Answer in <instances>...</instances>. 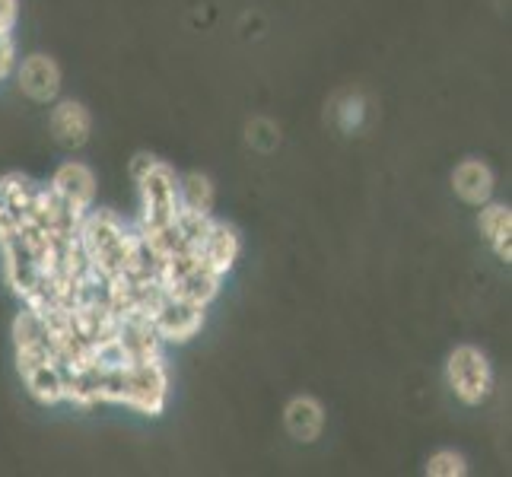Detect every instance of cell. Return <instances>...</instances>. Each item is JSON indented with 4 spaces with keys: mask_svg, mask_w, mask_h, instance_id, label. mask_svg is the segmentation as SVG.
<instances>
[{
    "mask_svg": "<svg viewBox=\"0 0 512 477\" xmlns=\"http://www.w3.org/2000/svg\"><path fill=\"white\" fill-rule=\"evenodd\" d=\"M239 252H242V239H239L236 229L229 223L210 220L207 233L198 245V258L207 264V268H214L217 274H226L236 264Z\"/></svg>",
    "mask_w": 512,
    "mask_h": 477,
    "instance_id": "cell-8",
    "label": "cell"
},
{
    "mask_svg": "<svg viewBox=\"0 0 512 477\" xmlns=\"http://www.w3.org/2000/svg\"><path fill=\"white\" fill-rule=\"evenodd\" d=\"M220 280H223V274H217L214 268H207L204 261H198L194 268H188L175 284L169 287V293H175L179 299H188V303H194V306H210L217 299V293H220Z\"/></svg>",
    "mask_w": 512,
    "mask_h": 477,
    "instance_id": "cell-12",
    "label": "cell"
},
{
    "mask_svg": "<svg viewBox=\"0 0 512 477\" xmlns=\"http://www.w3.org/2000/svg\"><path fill=\"white\" fill-rule=\"evenodd\" d=\"M77 236H80L90 268L109 280L128 268V261L134 258L140 245L137 226H128L118 214H112V210H93V207L83 214Z\"/></svg>",
    "mask_w": 512,
    "mask_h": 477,
    "instance_id": "cell-1",
    "label": "cell"
},
{
    "mask_svg": "<svg viewBox=\"0 0 512 477\" xmlns=\"http://www.w3.org/2000/svg\"><path fill=\"white\" fill-rule=\"evenodd\" d=\"M48 128H51V134H55V140L61 147L80 150L93 134V115H90V109H86L83 102L64 99V102L55 105V109H51Z\"/></svg>",
    "mask_w": 512,
    "mask_h": 477,
    "instance_id": "cell-7",
    "label": "cell"
},
{
    "mask_svg": "<svg viewBox=\"0 0 512 477\" xmlns=\"http://www.w3.org/2000/svg\"><path fill=\"white\" fill-rule=\"evenodd\" d=\"M16 67V45L10 29H0V77H7L10 70Z\"/></svg>",
    "mask_w": 512,
    "mask_h": 477,
    "instance_id": "cell-17",
    "label": "cell"
},
{
    "mask_svg": "<svg viewBox=\"0 0 512 477\" xmlns=\"http://www.w3.org/2000/svg\"><path fill=\"white\" fill-rule=\"evenodd\" d=\"M156 331H160L163 344H185L204 325V306H194L188 299H179L175 293H166L163 303L156 306V312L150 315Z\"/></svg>",
    "mask_w": 512,
    "mask_h": 477,
    "instance_id": "cell-5",
    "label": "cell"
},
{
    "mask_svg": "<svg viewBox=\"0 0 512 477\" xmlns=\"http://www.w3.org/2000/svg\"><path fill=\"white\" fill-rule=\"evenodd\" d=\"M16 80H20L23 96H29L32 102H42V105L55 102L61 93V67L48 55L23 58V64L16 67Z\"/></svg>",
    "mask_w": 512,
    "mask_h": 477,
    "instance_id": "cell-6",
    "label": "cell"
},
{
    "mask_svg": "<svg viewBox=\"0 0 512 477\" xmlns=\"http://www.w3.org/2000/svg\"><path fill=\"white\" fill-rule=\"evenodd\" d=\"M214 201H217V191L207 175H201V172L179 175V210H191V214L210 217L214 214Z\"/></svg>",
    "mask_w": 512,
    "mask_h": 477,
    "instance_id": "cell-15",
    "label": "cell"
},
{
    "mask_svg": "<svg viewBox=\"0 0 512 477\" xmlns=\"http://www.w3.org/2000/svg\"><path fill=\"white\" fill-rule=\"evenodd\" d=\"M48 188L55 191L58 198H64L67 204H74L77 210H90L93 201H96V175H93L90 166L77 163V159L64 163L55 172V179H51Z\"/></svg>",
    "mask_w": 512,
    "mask_h": 477,
    "instance_id": "cell-9",
    "label": "cell"
},
{
    "mask_svg": "<svg viewBox=\"0 0 512 477\" xmlns=\"http://www.w3.org/2000/svg\"><path fill=\"white\" fill-rule=\"evenodd\" d=\"M446 382L462 404H481L493 392V366L487 353L474 344H462L449 353L446 360Z\"/></svg>",
    "mask_w": 512,
    "mask_h": 477,
    "instance_id": "cell-3",
    "label": "cell"
},
{
    "mask_svg": "<svg viewBox=\"0 0 512 477\" xmlns=\"http://www.w3.org/2000/svg\"><path fill=\"white\" fill-rule=\"evenodd\" d=\"M427 474L430 477H465L468 462H465V455H458L455 449H439L436 455H430Z\"/></svg>",
    "mask_w": 512,
    "mask_h": 477,
    "instance_id": "cell-16",
    "label": "cell"
},
{
    "mask_svg": "<svg viewBox=\"0 0 512 477\" xmlns=\"http://www.w3.org/2000/svg\"><path fill=\"white\" fill-rule=\"evenodd\" d=\"M166 398H169V369L163 363V353L160 357H147V360H131L125 408L156 417V414H163Z\"/></svg>",
    "mask_w": 512,
    "mask_h": 477,
    "instance_id": "cell-4",
    "label": "cell"
},
{
    "mask_svg": "<svg viewBox=\"0 0 512 477\" xmlns=\"http://www.w3.org/2000/svg\"><path fill=\"white\" fill-rule=\"evenodd\" d=\"M452 188L465 204L484 207L493 198V188H497V182H493L490 166L481 163V159H462V163H458L455 172H452Z\"/></svg>",
    "mask_w": 512,
    "mask_h": 477,
    "instance_id": "cell-10",
    "label": "cell"
},
{
    "mask_svg": "<svg viewBox=\"0 0 512 477\" xmlns=\"http://www.w3.org/2000/svg\"><path fill=\"white\" fill-rule=\"evenodd\" d=\"M140 188V217H137V229H160L169 226L179 214V175L169 163L156 159V163L134 179Z\"/></svg>",
    "mask_w": 512,
    "mask_h": 477,
    "instance_id": "cell-2",
    "label": "cell"
},
{
    "mask_svg": "<svg viewBox=\"0 0 512 477\" xmlns=\"http://www.w3.org/2000/svg\"><path fill=\"white\" fill-rule=\"evenodd\" d=\"M20 376L26 382V392L39 404H61L64 401V373L55 360L23 366Z\"/></svg>",
    "mask_w": 512,
    "mask_h": 477,
    "instance_id": "cell-13",
    "label": "cell"
},
{
    "mask_svg": "<svg viewBox=\"0 0 512 477\" xmlns=\"http://www.w3.org/2000/svg\"><path fill=\"white\" fill-rule=\"evenodd\" d=\"M284 423H287V433L296 439V443H315L325 430V408L319 398L312 395H296L287 411H284Z\"/></svg>",
    "mask_w": 512,
    "mask_h": 477,
    "instance_id": "cell-11",
    "label": "cell"
},
{
    "mask_svg": "<svg viewBox=\"0 0 512 477\" xmlns=\"http://www.w3.org/2000/svg\"><path fill=\"white\" fill-rule=\"evenodd\" d=\"M478 226L484 239L490 242L493 255L500 261H512V210L506 204H484L481 207V217H478Z\"/></svg>",
    "mask_w": 512,
    "mask_h": 477,
    "instance_id": "cell-14",
    "label": "cell"
}]
</instances>
